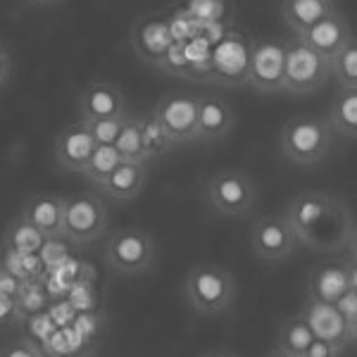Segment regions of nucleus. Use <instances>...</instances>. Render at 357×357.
I'll return each mask as SVG.
<instances>
[{
	"mask_svg": "<svg viewBox=\"0 0 357 357\" xmlns=\"http://www.w3.org/2000/svg\"><path fill=\"white\" fill-rule=\"evenodd\" d=\"M336 10V0H281V17H284V24L293 31V36L307 31L310 26Z\"/></svg>",
	"mask_w": 357,
	"mask_h": 357,
	"instance_id": "21",
	"label": "nucleus"
},
{
	"mask_svg": "<svg viewBox=\"0 0 357 357\" xmlns=\"http://www.w3.org/2000/svg\"><path fill=\"white\" fill-rule=\"evenodd\" d=\"M333 307H336L338 314L343 317L350 341L355 343V338H357V289H350L348 293H343V296L333 303Z\"/></svg>",
	"mask_w": 357,
	"mask_h": 357,
	"instance_id": "32",
	"label": "nucleus"
},
{
	"mask_svg": "<svg viewBox=\"0 0 357 357\" xmlns=\"http://www.w3.org/2000/svg\"><path fill=\"white\" fill-rule=\"evenodd\" d=\"M227 10V3L224 0H186L183 5V15H188L191 20L198 24V22H205V24H212L224 15Z\"/></svg>",
	"mask_w": 357,
	"mask_h": 357,
	"instance_id": "30",
	"label": "nucleus"
},
{
	"mask_svg": "<svg viewBox=\"0 0 357 357\" xmlns=\"http://www.w3.org/2000/svg\"><path fill=\"white\" fill-rule=\"evenodd\" d=\"M331 126L317 114H296L279 131V151L298 167H314L324 162L333 151Z\"/></svg>",
	"mask_w": 357,
	"mask_h": 357,
	"instance_id": "2",
	"label": "nucleus"
},
{
	"mask_svg": "<svg viewBox=\"0 0 357 357\" xmlns=\"http://www.w3.org/2000/svg\"><path fill=\"white\" fill-rule=\"evenodd\" d=\"M114 151H117L122 162H134V165H151L143 151V141H141V129H138V117L126 114L124 126L119 131L117 141H114Z\"/></svg>",
	"mask_w": 357,
	"mask_h": 357,
	"instance_id": "27",
	"label": "nucleus"
},
{
	"mask_svg": "<svg viewBox=\"0 0 357 357\" xmlns=\"http://www.w3.org/2000/svg\"><path fill=\"white\" fill-rule=\"evenodd\" d=\"M29 3L41 5V8H48V5H55V3H60V0H29Z\"/></svg>",
	"mask_w": 357,
	"mask_h": 357,
	"instance_id": "38",
	"label": "nucleus"
},
{
	"mask_svg": "<svg viewBox=\"0 0 357 357\" xmlns=\"http://www.w3.org/2000/svg\"><path fill=\"white\" fill-rule=\"evenodd\" d=\"M36 357H60V355H55V353H50V350H38V355Z\"/></svg>",
	"mask_w": 357,
	"mask_h": 357,
	"instance_id": "40",
	"label": "nucleus"
},
{
	"mask_svg": "<svg viewBox=\"0 0 357 357\" xmlns=\"http://www.w3.org/2000/svg\"><path fill=\"white\" fill-rule=\"evenodd\" d=\"M110 224V212L100 193L62 195V238L72 245H91L100 241Z\"/></svg>",
	"mask_w": 357,
	"mask_h": 357,
	"instance_id": "4",
	"label": "nucleus"
},
{
	"mask_svg": "<svg viewBox=\"0 0 357 357\" xmlns=\"http://www.w3.org/2000/svg\"><path fill=\"white\" fill-rule=\"evenodd\" d=\"M264 357H291V355L281 353V350H279V348H272V350H269V353H267V355H264Z\"/></svg>",
	"mask_w": 357,
	"mask_h": 357,
	"instance_id": "39",
	"label": "nucleus"
},
{
	"mask_svg": "<svg viewBox=\"0 0 357 357\" xmlns=\"http://www.w3.org/2000/svg\"><path fill=\"white\" fill-rule=\"evenodd\" d=\"M198 357H241V355H236V353H231V350H205L203 355H198Z\"/></svg>",
	"mask_w": 357,
	"mask_h": 357,
	"instance_id": "37",
	"label": "nucleus"
},
{
	"mask_svg": "<svg viewBox=\"0 0 357 357\" xmlns=\"http://www.w3.org/2000/svg\"><path fill=\"white\" fill-rule=\"evenodd\" d=\"M138 129H141V141H143V151H146L148 162L162 160L167 153H172L176 148L174 143L169 141V136L165 134V129L160 126L158 119H155L153 110L138 117Z\"/></svg>",
	"mask_w": 357,
	"mask_h": 357,
	"instance_id": "25",
	"label": "nucleus"
},
{
	"mask_svg": "<svg viewBox=\"0 0 357 357\" xmlns=\"http://www.w3.org/2000/svg\"><path fill=\"white\" fill-rule=\"evenodd\" d=\"M236 126V112L222 96L205 93L198 96L195 112V141L215 143L227 138Z\"/></svg>",
	"mask_w": 357,
	"mask_h": 357,
	"instance_id": "16",
	"label": "nucleus"
},
{
	"mask_svg": "<svg viewBox=\"0 0 357 357\" xmlns=\"http://www.w3.org/2000/svg\"><path fill=\"white\" fill-rule=\"evenodd\" d=\"M96 151V141L91 136L89 124L82 119H74L62 126L53 143V158L57 169L69 172V174H82L91 153Z\"/></svg>",
	"mask_w": 357,
	"mask_h": 357,
	"instance_id": "14",
	"label": "nucleus"
},
{
	"mask_svg": "<svg viewBox=\"0 0 357 357\" xmlns=\"http://www.w3.org/2000/svg\"><path fill=\"white\" fill-rule=\"evenodd\" d=\"M331 79L329 60L314 53L303 41L291 38L286 41L284 55V93L291 96H310L317 93Z\"/></svg>",
	"mask_w": 357,
	"mask_h": 357,
	"instance_id": "7",
	"label": "nucleus"
},
{
	"mask_svg": "<svg viewBox=\"0 0 357 357\" xmlns=\"http://www.w3.org/2000/svg\"><path fill=\"white\" fill-rule=\"evenodd\" d=\"M293 38H298V41H303L307 48H312L314 53L331 60L343 45H348L353 41L355 33H353V26H350L348 17H345L341 10H336V13L319 20L317 24L310 26L307 31L298 33V36H293Z\"/></svg>",
	"mask_w": 357,
	"mask_h": 357,
	"instance_id": "17",
	"label": "nucleus"
},
{
	"mask_svg": "<svg viewBox=\"0 0 357 357\" xmlns=\"http://www.w3.org/2000/svg\"><path fill=\"white\" fill-rule=\"evenodd\" d=\"M195 112H198V96L188 91H169L153 107L155 119L174 146L195 143Z\"/></svg>",
	"mask_w": 357,
	"mask_h": 357,
	"instance_id": "13",
	"label": "nucleus"
},
{
	"mask_svg": "<svg viewBox=\"0 0 357 357\" xmlns=\"http://www.w3.org/2000/svg\"><path fill=\"white\" fill-rule=\"evenodd\" d=\"M50 305L48 289L43 279L38 281H22L20 291L15 296V314L17 319H31L36 314H43V310Z\"/></svg>",
	"mask_w": 357,
	"mask_h": 357,
	"instance_id": "26",
	"label": "nucleus"
},
{
	"mask_svg": "<svg viewBox=\"0 0 357 357\" xmlns=\"http://www.w3.org/2000/svg\"><path fill=\"white\" fill-rule=\"evenodd\" d=\"M45 245V236L22 220L20 215L5 227L0 252H15V255H38Z\"/></svg>",
	"mask_w": 357,
	"mask_h": 357,
	"instance_id": "23",
	"label": "nucleus"
},
{
	"mask_svg": "<svg viewBox=\"0 0 357 357\" xmlns=\"http://www.w3.org/2000/svg\"><path fill=\"white\" fill-rule=\"evenodd\" d=\"M119 155L114 151V146H96V151L91 153L89 162H86L82 176L86 181H91L93 186H100L107 176L112 174L114 169L119 167Z\"/></svg>",
	"mask_w": 357,
	"mask_h": 357,
	"instance_id": "29",
	"label": "nucleus"
},
{
	"mask_svg": "<svg viewBox=\"0 0 357 357\" xmlns=\"http://www.w3.org/2000/svg\"><path fill=\"white\" fill-rule=\"evenodd\" d=\"M129 41L138 60L160 69L165 55L169 53L172 43H174L169 13L167 10H151V13L138 15L134 24H131Z\"/></svg>",
	"mask_w": 357,
	"mask_h": 357,
	"instance_id": "10",
	"label": "nucleus"
},
{
	"mask_svg": "<svg viewBox=\"0 0 357 357\" xmlns=\"http://www.w3.org/2000/svg\"><path fill=\"white\" fill-rule=\"evenodd\" d=\"M314 341L312 331L307 329V324L303 321L301 314H289L279 321V329H276V345L281 353L291 357H303L307 350V345Z\"/></svg>",
	"mask_w": 357,
	"mask_h": 357,
	"instance_id": "24",
	"label": "nucleus"
},
{
	"mask_svg": "<svg viewBox=\"0 0 357 357\" xmlns=\"http://www.w3.org/2000/svg\"><path fill=\"white\" fill-rule=\"evenodd\" d=\"M38 350L41 348L29 336H20L0 345V357H36Z\"/></svg>",
	"mask_w": 357,
	"mask_h": 357,
	"instance_id": "33",
	"label": "nucleus"
},
{
	"mask_svg": "<svg viewBox=\"0 0 357 357\" xmlns=\"http://www.w3.org/2000/svg\"><path fill=\"white\" fill-rule=\"evenodd\" d=\"M260 191L255 178L238 167L215 172L205 181V203L220 217H243L257 205Z\"/></svg>",
	"mask_w": 357,
	"mask_h": 357,
	"instance_id": "6",
	"label": "nucleus"
},
{
	"mask_svg": "<svg viewBox=\"0 0 357 357\" xmlns=\"http://www.w3.org/2000/svg\"><path fill=\"white\" fill-rule=\"evenodd\" d=\"M329 74L338 89H357V38L329 60Z\"/></svg>",
	"mask_w": 357,
	"mask_h": 357,
	"instance_id": "28",
	"label": "nucleus"
},
{
	"mask_svg": "<svg viewBox=\"0 0 357 357\" xmlns=\"http://www.w3.org/2000/svg\"><path fill=\"white\" fill-rule=\"evenodd\" d=\"M298 248L338 255L355 248V217L350 205L336 193L307 188L296 193L284 210Z\"/></svg>",
	"mask_w": 357,
	"mask_h": 357,
	"instance_id": "1",
	"label": "nucleus"
},
{
	"mask_svg": "<svg viewBox=\"0 0 357 357\" xmlns=\"http://www.w3.org/2000/svg\"><path fill=\"white\" fill-rule=\"evenodd\" d=\"M298 314L303 317V321L307 324V329L312 331V336L319 338V341L336 343L345 350L355 345L348 336L343 317L338 314V310L333 307V305L312 301V298H305V303H303V307Z\"/></svg>",
	"mask_w": 357,
	"mask_h": 357,
	"instance_id": "18",
	"label": "nucleus"
},
{
	"mask_svg": "<svg viewBox=\"0 0 357 357\" xmlns=\"http://www.w3.org/2000/svg\"><path fill=\"white\" fill-rule=\"evenodd\" d=\"M158 255L155 238L141 227H119L105 238L102 257L119 276H141L151 272Z\"/></svg>",
	"mask_w": 357,
	"mask_h": 357,
	"instance_id": "5",
	"label": "nucleus"
},
{
	"mask_svg": "<svg viewBox=\"0 0 357 357\" xmlns=\"http://www.w3.org/2000/svg\"><path fill=\"white\" fill-rule=\"evenodd\" d=\"M77 114V119H82V122H96V119L126 114V93L122 86L112 82H102V79L89 82L79 91Z\"/></svg>",
	"mask_w": 357,
	"mask_h": 357,
	"instance_id": "15",
	"label": "nucleus"
},
{
	"mask_svg": "<svg viewBox=\"0 0 357 357\" xmlns=\"http://www.w3.org/2000/svg\"><path fill=\"white\" fill-rule=\"evenodd\" d=\"M284 55L286 41L255 38L250 43L245 86H250L255 93H284Z\"/></svg>",
	"mask_w": 357,
	"mask_h": 357,
	"instance_id": "11",
	"label": "nucleus"
},
{
	"mask_svg": "<svg viewBox=\"0 0 357 357\" xmlns=\"http://www.w3.org/2000/svg\"><path fill=\"white\" fill-rule=\"evenodd\" d=\"M350 289H357L355 248L338 252V255H329V260L317 262L307 276V298L319 303L333 305Z\"/></svg>",
	"mask_w": 357,
	"mask_h": 357,
	"instance_id": "9",
	"label": "nucleus"
},
{
	"mask_svg": "<svg viewBox=\"0 0 357 357\" xmlns=\"http://www.w3.org/2000/svg\"><path fill=\"white\" fill-rule=\"evenodd\" d=\"M146 181H148L146 165L119 162L117 169L98 186V191L102 195H107L110 200H114V203H129V200H134L143 193Z\"/></svg>",
	"mask_w": 357,
	"mask_h": 357,
	"instance_id": "20",
	"label": "nucleus"
},
{
	"mask_svg": "<svg viewBox=\"0 0 357 357\" xmlns=\"http://www.w3.org/2000/svg\"><path fill=\"white\" fill-rule=\"evenodd\" d=\"M324 119L331 126L333 136L353 143L357 136V89H338Z\"/></svg>",
	"mask_w": 357,
	"mask_h": 357,
	"instance_id": "22",
	"label": "nucleus"
},
{
	"mask_svg": "<svg viewBox=\"0 0 357 357\" xmlns=\"http://www.w3.org/2000/svg\"><path fill=\"white\" fill-rule=\"evenodd\" d=\"M250 43L252 38H248L238 29H229L227 33H222V38L207 57L205 82L220 86H245Z\"/></svg>",
	"mask_w": 357,
	"mask_h": 357,
	"instance_id": "8",
	"label": "nucleus"
},
{
	"mask_svg": "<svg viewBox=\"0 0 357 357\" xmlns=\"http://www.w3.org/2000/svg\"><path fill=\"white\" fill-rule=\"evenodd\" d=\"M129 114V112H126ZM126 114H119V117H107V119H96V122H86L91 129V136H93L96 146H114L119 131L124 126Z\"/></svg>",
	"mask_w": 357,
	"mask_h": 357,
	"instance_id": "31",
	"label": "nucleus"
},
{
	"mask_svg": "<svg viewBox=\"0 0 357 357\" xmlns=\"http://www.w3.org/2000/svg\"><path fill=\"white\" fill-rule=\"evenodd\" d=\"M248 238H250L252 255L262 262H284L298 250V241L284 215L255 217L250 224V231H248Z\"/></svg>",
	"mask_w": 357,
	"mask_h": 357,
	"instance_id": "12",
	"label": "nucleus"
},
{
	"mask_svg": "<svg viewBox=\"0 0 357 357\" xmlns=\"http://www.w3.org/2000/svg\"><path fill=\"white\" fill-rule=\"evenodd\" d=\"M238 284L227 267L217 262H195L183 279V296L195 314L217 317L236 301Z\"/></svg>",
	"mask_w": 357,
	"mask_h": 357,
	"instance_id": "3",
	"label": "nucleus"
},
{
	"mask_svg": "<svg viewBox=\"0 0 357 357\" xmlns=\"http://www.w3.org/2000/svg\"><path fill=\"white\" fill-rule=\"evenodd\" d=\"M20 217L31 224L45 238H60L62 236V195L57 193H33L24 200Z\"/></svg>",
	"mask_w": 357,
	"mask_h": 357,
	"instance_id": "19",
	"label": "nucleus"
},
{
	"mask_svg": "<svg viewBox=\"0 0 357 357\" xmlns=\"http://www.w3.org/2000/svg\"><path fill=\"white\" fill-rule=\"evenodd\" d=\"M15 319H17V314H15V296L0 291V329H3V326H8L10 321H15Z\"/></svg>",
	"mask_w": 357,
	"mask_h": 357,
	"instance_id": "36",
	"label": "nucleus"
},
{
	"mask_svg": "<svg viewBox=\"0 0 357 357\" xmlns=\"http://www.w3.org/2000/svg\"><path fill=\"white\" fill-rule=\"evenodd\" d=\"M13 53H10V48L0 41V89H3L5 84L10 82V77H13Z\"/></svg>",
	"mask_w": 357,
	"mask_h": 357,
	"instance_id": "35",
	"label": "nucleus"
},
{
	"mask_svg": "<svg viewBox=\"0 0 357 357\" xmlns=\"http://www.w3.org/2000/svg\"><path fill=\"white\" fill-rule=\"evenodd\" d=\"M343 353H345V348H341V345L314 338V341L307 345V350L303 353V357H343Z\"/></svg>",
	"mask_w": 357,
	"mask_h": 357,
	"instance_id": "34",
	"label": "nucleus"
},
{
	"mask_svg": "<svg viewBox=\"0 0 357 357\" xmlns=\"http://www.w3.org/2000/svg\"><path fill=\"white\" fill-rule=\"evenodd\" d=\"M82 357H89V355H82Z\"/></svg>",
	"mask_w": 357,
	"mask_h": 357,
	"instance_id": "41",
	"label": "nucleus"
}]
</instances>
